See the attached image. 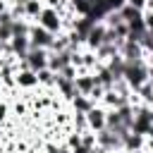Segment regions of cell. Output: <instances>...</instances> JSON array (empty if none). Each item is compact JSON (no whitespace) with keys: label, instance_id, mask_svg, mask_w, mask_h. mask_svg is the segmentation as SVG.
I'll return each instance as SVG.
<instances>
[{"label":"cell","instance_id":"24","mask_svg":"<svg viewBox=\"0 0 153 153\" xmlns=\"http://www.w3.org/2000/svg\"><path fill=\"white\" fill-rule=\"evenodd\" d=\"M143 22H146V29L153 31V10H146L143 12Z\"/></svg>","mask_w":153,"mask_h":153},{"label":"cell","instance_id":"30","mask_svg":"<svg viewBox=\"0 0 153 153\" xmlns=\"http://www.w3.org/2000/svg\"><path fill=\"white\" fill-rule=\"evenodd\" d=\"M110 153H127L124 148H117V151H110Z\"/></svg>","mask_w":153,"mask_h":153},{"label":"cell","instance_id":"13","mask_svg":"<svg viewBox=\"0 0 153 153\" xmlns=\"http://www.w3.org/2000/svg\"><path fill=\"white\" fill-rule=\"evenodd\" d=\"M43 0H26V5H24V17L29 19V22H36L38 19V14L43 12Z\"/></svg>","mask_w":153,"mask_h":153},{"label":"cell","instance_id":"33","mask_svg":"<svg viewBox=\"0 0 153 153\" xmlns=\"http://www.w3.org/2000/svg\"><path fill=\"white\" fill-rule=\"evenodd\" d=\"M0 100H2V93H0Z\"/></svg>","mask_w":153,"mask_h":153},{"label":"cell","instance_id":"23","mask_svg":"<svg viewBox=\"0 0 153 153\" xmlns=\"http://www.w3.org/2000/svg\"><path fill=\"white\" fill-rule=\"evenodd\" d=\"M105 5H108V10L112 12V10H120L122 5H127V0H103Z\"/></svg>","mask_w":153,"mask_h":153},{"label":"cell","instance_id":"16","mask_svg":"<svg viewBox=\"0 0 153 153\" xmlns=\"http://www.w3.org/2000/svg\"><path fill=\"white\" fill-rule=\"evenodd\" d=\"M117 12L122 14V19H124V22H131V19H139V17H143V12H141V10H136V7H131V5H122Z\"/></svg>","mask_w":153,"mask_h":153},{"label":"cell","instance_id":"6","mask_svg":"<svg viewBox=\"0 0 153 153\" xmlns=\"http://www.w3.org/2000/svg\"><path fill=\"white\" fill-rule=\"evenodd\" d=\"M98 81H96V74L91 72V69H76V79H74V86H76V91L79 93H84V96H88L91 91H93V86H96Z\"/></svg>","mask_w":153,"mask_h":153},{"label":"cell","instance_id":"8","mask_svg":"<svg viewBox=\"0 0 153 153\" xmlns=\"http://www.w3.org/2000/svg\"><path fill=\"white\" fill-rule=\"evenodd\" d=\"M96 139H98V146H103L108 153H110V151L122 148V136H120V134H115V131H110L108 127H105V129H100V131H96Z\"/></svg>","mask_w":153,"mask_h":153},{"label":"cell","instance_id":"4","mask_svg":"<svg viewBox=\"0 0 153 153\" xmlns=\"http://www.w3.org/2000/svg\"><path fill=\"white\" fill-rule=\"evenodd\" d=\"M48 57H50V50H48V48H31L24 60H26L29 69L38 72V69H45V67H48Z\"/></svg>","mask_w":153,"mask_h":153},{"label":"cell","instance_id":"3","mask_svg":"<svg viewBox=\"0 0 153 153\" xmlns=\"http://www.w3.org/2000/svg\"><path fill=\"white\" fill-rule=\"evenodd\" d=\"M86 122H88V129L91 131H100L105 129V122H108V108L96 103L88 112H86Z\"/></svg>","mask_w":153,"mask_h":153},{"label":"cell","instance_id":"27","mask_svg":"<svg viewBox=\"0 0 153 153\" xmlns=\"http://www.w3.org/2000/svg\"><path fill=\"white\" fill-rule=\"evenodd\" d=\"M10 10V0H0V14Z\"/></svg>","mask_w":153,"mask_h":153},{"label":"cell","instance_id":"1","mask_svg":"<svg viewBox=\"0 0 153 153\" xmlns=\"http://www.w3.org/2000/svg\"><path fill=\"white\" fill-rule=\"evenodd\" d=\"M36 24H41V26L48 29L50 33H60V31H65V29H62V17H60V12H57L55 7H43V12L38 14Z\"/></svg>","mask_w":153,"mask_h":153},{"label":"cell","instance_id":"11","mask_svg":"<svg viewBox=\"0 0 153 153\" xmlns=\"http://www.w3.org/2000/svg\"><path fill=\"white\" fill-rule=\"evenodd\" d=\"M93 105H96V103H93L88 96H84V93H76V96L69 100V108H72V112H84V115H86V112H88Z\"/></svg>","mask_w":153,"mask_h":153},{"label":"cell","instance_id":"34","mask_svg":"<svg viewBox=\"0 0 153 153\" xmlns=\"http://www.w3.org/2000/svg\"><path fill=\"white\" fill-rule=\"evenodd\" d=\"M151 108H153V105H151Z\"/></svg>","mask_w":153,"mask_h":153},{"label":"cell","instance_id":"15","mask_svg":"<svg viewBox=\"0 0 153 153\" xmlns=\"http://www.w3.org/2000/svg\"><path fill=\"white\" fill-rule=\"evenodd\" d=\"M134 93L139 96V100H141V103H146V105H153V79H148L146 84H141V86H139Z\"/></svg>","mask_w":153,"mask_h":153},{"label":"cell","instance_id":"18","mask_svg":"<svg viewBox=\"0 0 153 153\" xmlns=\"http://www.w3.org/2000/svg\"><path fill=\"white\" fill-rule=\"evenodd\" d=\"M72 129H76V131H86L88 129V122H86L84 112H72Z\"/></svg>","mask_w":153,"mask_h":153},{"label":"cell","instance_id":"19","mask_svg":"<svg viewBox=\"0 0 153 153\" xmlns=\"http://www.w3.org/2000/svg\"><path fill=\"white\" fill-rule=\"evenodd\" d=\"M81 143H84L86 148H93V146L98 143V139H96V131H91V129L81 131Z\"/></svg>","mask_w":153,"mask_h":153},{"label":"cell","instance_id":"17","mask_svg":"<svg viewBox=\"0 0 153 153\" xmlns=\"http://www.w3.org/2000/svg\"><path fill=\"white\" fill-rule=\"evenodd\" d=\"M110 31L115 33V38L117 41H124V38H129V24L122 19L120 24H115V26H110Z\"/></svg>","mask_w":153,"mask_h":153},{"label":"cell","instance_id":"21","mask_svg":"<svg viewBox=\"0 0 153 153\" xmlns=\"http://www.w3.org/2000/svg\"><path fill=\"white\" fill-rule=\"evenodd\" d=\"M10 115H12V110H10V100H0V127L7 122Z\"/></svg>","mask_w":153,"mask_h":153},{"label":"cell","instance_id":"31","mask_svg":"<svg viewBox=\"0 0 153 153\" xmlns=\"http://www.w3.org/2000/svg\"><path fill=\"white\" fill-rule=\"evenodd\" d=\"M2 91H5V86H2V79H0V93H2Z\"/></svg>","mask_w":153,"mask_h":153},{"label":"cell","instance_id":"12","mask_svg":"<svg viewBox=\"0 0 153 153\" xmlns=\"http://www.w3.org/2000/svg\"><path fill=\"white\" fill-rule=\"evenodd\" d=\"M38 86L41 88H55V81H57V72H53L50 67L45 69H38Z\"/></svg>","mask_w":153,"mask_h":153},{"label":"cell","instance_id":"2","mask_svg":"<svg viewBox=\"0 0 153 153\" xmlns=\"http://www.w3.org/2000/svg\"><path fill=\"white\" fill-rule=\"evenodd\" d=\"M29 41H31V48H48L53 45L55 41V33H50L48 29H43L41 24L31 22V29H29Z\"/></svg>","mask_w":153,"mask_h":153},{"label":"cell","instance_id":"10","mask_svg":"<svg viewBox=\"0 0 153 153\" xmlns=\"http://www.w3.org/2000/svg\"><path fill=\"white\" fill-rule=\"evenodd\" d=\"M122 148L129 153V151H136V148H146V136L143 134H136V131H129L124 139H122Z\"/></svg>","mask_w":153,"mask_h":153},{"label":"cell","instance_id":"9","mask_svg":"<svg viewBox=\"0 0 153 153\" xmlns=\"http://www.w3.org/2000/svg\"><path fill=\"white\" fill-rule=\"evenodd\" d=\"M72 55H74L72 48H67V50H62V53H50V57H48V67H50L53 72L60 74L67 65H72Z\"/></svg>","mask_w":153,"mask_h":153},{"label":"cell","instance_id":"29","mask_svg":"<svg viewBox=\"0 0 153 153\" xmlns=\"http://www.w3.org/2000/svg\"><path fill=\"white\" fill-rule=\"evenodd\" d=\"M129 153H148L146 148H136V151H129Z\"/></svg>","mask_w":153,"mask_h":153},{"label":"cell","instance_id":"28","mask_svg":"<svg viewBox=\"0 0 153 153\" xmlns=\"http://www.w3.org/2000/svg\"><path fill=\"white\" fill-rule=\"evenodd\" d=\"M146 10H153V0H146ZM143 10V12H146Z\"/></svg>","mask_w":153,"mask_h":153},{"label":"cell","instance_id":"32","mask_svg":"<svg viewBox=\"0 0 153 153\" xmlns=\"http://www.w3.org/2000/svg\"><path fill=\"white\" fill-rule=\"evenodd\" d=\"M146 151H148V153H153V148H146Z\"/></svg>","mask_w":153,"mask_h":153},{"label":"cell","instance_id":"14","mask_svg":"<svg viewBox=\"0 0 153 153\" xmlns=\"http://www.w3.org/2000/svg\"><path fill=\"white\" fill-rule=\"evenodd\" d=\"M69 7L74 10L76 17H91V12H93V0H69Z\"/></svg>","mask_w":153,"mask_h":153},{"label":"cell","instance_id":"25","mask_svg":"<svg viewBox=\"0 0 153 153\" xmlns=\"http://www.w3.org/2000/svg\"><path fill=\"white\" fill-rule=\"evenodd\" d=\"M127 5H131V7H136V10H146V0H127Z\"/></svg>","mask_w":153,"mask_h":153},{"label":"cell","instance_id":"5","mask_svg":"<svg viewBox=\"0 0 153 153\" xmlns=\"http://www.w3.org/2000/svg\"><path fill=\"white\" fill-rule=\"evenodd\" d=\"M105 33H108V26H105L103 22H96V24L88 29V33H86V48L98 50V48L105 43Z\"/></svg>","mask_w":153,"mask_h":153},{"label":"cell","instance_id":"22","mask_svg":"<svg viewBox=\"0 0 153 153\" xmlns=\"http://www.w3.org/2000/svg\"><path fill=\"white\" fill-rule=\"evenodd\" d=\"M60 76H65V79H76V67H74V65H67V67L60 72Z\"/></svg>","mask_w":153,"mask_h":153},{"label":"cell","instance_id":"26","mask_svg":"<svg viewBox=\"0 0 153 153\" xmlns=\"http://www.w3.org/2000/svg\"><path fill=\"white\" fill-rule=\"evenodd\" d=\"M57 153H72V148H69V146H67V143L62 141V143L57 146Z\"/></svg>","mask_w":153,"mask_h":153},{"label":"cell","instance_id":"20","mask_svg":"<svg viewBox=\"0 0 153 153\" xmlns=\"http://www.w3.org/2000/svg\"><path fill=\"white\" fill-rule=\"evenodd\" d=\"M14 24V22H12ZM12 24H0V43H10L14 31H12Z\"/></svg>","mask_w":153,"mask_h":153},{"label":"cell","instance_id":"7","mask_svg":"<svg viewBox=\"0 0 153 153\" xmlns=\"http://www.w3.org/2000/svg\"><path fill=\"white\" fill-rule=\"evenodd\" d=\"M17 88L19 91H33V88H41L38 86V74L33 72V69H17Z\"/></svg>","mask_w":153,"mask_h":153}]
</instances>
